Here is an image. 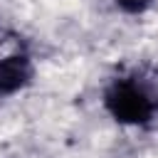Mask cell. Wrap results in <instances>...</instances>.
<instances>
[{"label":"cell","mask_w":158,"mask_h":158,"mask_svg":"<svg viewBox=\"0 0 158 158\" xmlns=\"http://www.w3.org/2000/svg\"><path fill=\"white\" fill-rule=\"evenodd\" d=\"M104 104L121 123H148L158 111V94L138 79H116L106 89Z\"/></svg>","instance_id":"6da1fadb"},{"label":"cell","mask_w":158,"mask_h":158,"mask_svg":"<svg viewBox=\"0 0 158 158\" xmlns=\"http://www.w3.org/2000/svg\"><path fill=\"white\" fill-rule=\"evenodd\" d=\"M32 79V62L25 54H10L0 59V96L15 94Z\"/></svg>","instance_id":"7a4b0ae2"},{"label":"cell","mask_w":158,"mask_h":158,"mask_svg":"<svg viewBox=\"0 0 158 158\" xmlns=\"http://www.w3.org/2000/svg\"><path fill=\"white\" fill-rule=\"evenodd\" d=\"M123 12H131V15H136V12H143L146 7H151L153 5V0H114Z\"/></svg>","instance_id":"3957f363"}]
</instances>
